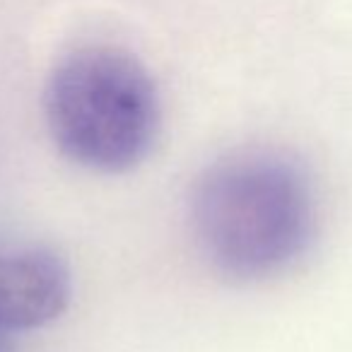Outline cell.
Instances as JSON below:
<instances>
[{
    "label": "cell",
    "mask_w": 352,
    "mask_h": 352,
    "mask_svg": "<svg viewBox=\"0 0 352 352\" xmlns=\"http://www.w3.org/2000/svg\"><path fill=\"white\" fill-rule=\"evenodd\" d=\"M193 234L222 275L244 283L289 270L316 234L307 171L270 150L239 152L203 174L191 203Z\"/></svg>",
    "instance_id": "6da1fadb"
},
{
    "label": "cell",
    "mask_w": 352,
    "mask_h": 352,
    "mask_svg": "<svg viewBox=\"0 0 352 352\" xmlns=\"http://www.w3.org/2000/svg\"><path fill=\"white\" fill-rule=\"evenodd\" d=\"M51 140L73 164L99 174L131 171L150 155L162 126L155 78L118 46H80L46 80Z\"/></svg>",
    "instance_id": "7a4b0ae2"
},
{
    "label": "cell",
    "mask_w": 352,
    "mask_h": 352,
    "mask_svg": "<svg viewBox=\"0 0 352 352\" xmlns=\"http://www.w3.org/2000/svg\"><path fill=\"white\" fill-rule=\"evenodd\" d=\"M70 294V270L54 251H0V328L17 333L46 326L68 309Z\"/></svg>",
    "instance_id": "3957f363"
},
{
    "label": "cell",
    "mask_w": 352,
    "mask_h": 352,
    "mask_svg": "<svg viewBox=\"0 0 352 352\" xmlns=\"http://www.w3.org/2000/svg\"><path fill=\"white\" fill-rule=\"evenodd\" d=\"M15 333L6 331V328H0V352H17L15 350Z\"/></svg>",
    "instance_id": "277c9868"
}]
</instances>
